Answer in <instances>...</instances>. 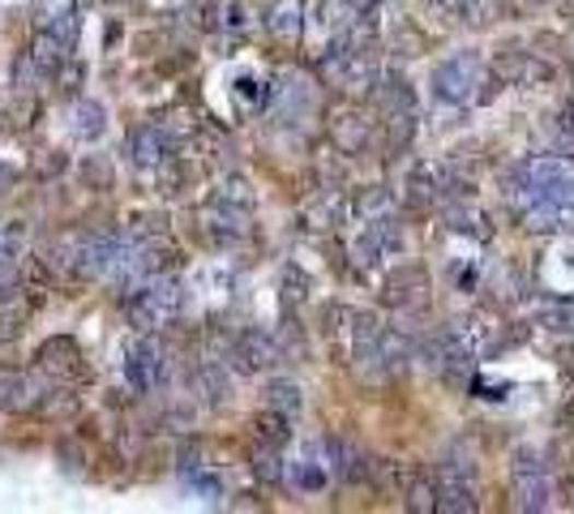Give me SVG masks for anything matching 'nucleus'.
Returning <instances> with one entry per match:
<instances>
[{
	"label": "nucleus",
	"instance_id": "f257e3e1",
	"mask_svg": "<svg viewBox=\"0 0 574 514\" xmlns=\"http://www.w3.org/2000/svg\"><path fill=\"white\" fill-rule=\"evenodd\" d=\"M185 301H189V288H185V279H180L176 270L151 274V279H142L133 292H125V317H129L133 330L155 335V330L172 326V322L180 317Z\"/></svg>",
	"mask_w": 574,
	"mask_h": 514
},
{
	"label": "nucleus",
	"instance_id": "f03ea898",
	"mask_svg": "<svg viewBox=\"0 0 574 514\" xmlns=\"http://www.w3.org/2000/svg\"><path fill=\"white\" fill-rule=\"evenodd\" d=\"M553 502V480H549V463L540 451L519 446L515 459H511V506L523 514L531 511H549Z\"/></svg>",
	"mask_w": 574,
	"mask_h": 514
},
{
	"label": "nucleus",
	"instance_id": "7ed1b4c3",
	"mask_svg": "<svg viewBox=\"0 0 574 514\" xmlns=\"http://www.w3.org/2000/svg\"><path fill=\"white\" fill-rule=\"evenodd\" d=\"M480 86H484V65L476 51H459L433 69V95L442 103L464 107V103L480 100Z\"/></svg>",
	"mask_w": 574,
	"mask_h": 514
},
{
	"label": "nucleus",
	"instance_id": "20e7f679",
	"mask_svg": "<svg viewBox=\"0 0 574 514\" xmlns=\"http://www.w3.org/2000/svg\"><path fill=\"white\" fill-rule=\"evenodd\" d=\"M523 176L531 180V189L540 198L558 206L562 227H574V163L571 159H531L523 167Z\"/></svg>",
	"mask_w": 574,
	"mask_h": 514
},
{
	"label": "nucleus",
	"instance_id": "39448f33",
	"mask_svg": "<svg viewBox=\"0 0 574 514\" xmlns=\"http://www.w3.org/2000/svg\"><path fill=\"white\" fill-rule=\"evenodd\" d=\"M35 369H39L48 382H60V386H82V382H91L86 352H82L73 339H65V335L48 339V343L35 352Z\"/></svg>",
	"mask_w": 574,
	"mask_h": 514
},
{
	"label": "nucleus",
	"instance_id": "423d86ee",
	"mask_svg": "<svg viewBox=\"0 0 574 514\" xmlns=\"http://www.w3.org/2000/svg\"><path fill=\"white\" fill-rule=\"evenodd\" d=\"M493 73H497V82H506V86H544V82H553L562 69H558V60H544L540 51L502 48L497 60H493Z\"/></svg>",
	"mask_w": 574,
	"mask_h": 514
},
{
	"label": "nucleus",
	"instance_id": "0eeeda50",
	"mask_svg": "<svg viewBox=\"0 0 574 514\" xmlns=\"http://www.w3.org/2000/svg\"><path fill=\"white\" fill-rule=\"evenodd\" d=\"M125 377H129V386L138 390V395H151L159 386V377H163V348L155 343V335H133L129 343H125Z\"/></svg>",
	"mask_w": 574,
	"mask_h": 514
},
{
	"label": "nucleus",
	"instance_id": "6e6552de",
	"mask_svg": "<svg viewBox=\"0 0 574 514\" xmlns=\"http://www.w3.org/2000/svg\"><path fill=\"white\" fill-rule=\"evenodd\" d=\"M279 357H283L279 339H274V335H266V330H258V326L241 330V335L232 339V348H227V360H232V369H236V373H261V369L279 364Z\"/></svg>",
	"mask_w": 574,
	"mask_h": 514
},
{
	"label": "nucleus",
	"instance_id": "1a4fd4ad",
	"mask_svg": "<svg viewBox=\"0 0 574 514\" xmlns=\"http://www.w3.org/2000/svg\"><path fill=\"white\" fill-rule=\"evenodd\" d=\"M326 138L339 154H365L373 142V120L356 107H339L330 120H326Z\"/></svg>",
	"mask_w": 574,
	"mask_h": 514
},
{
	"label": "nucleus",
	"instance_id": "9d476101",
	"mask_svg": "<svg viewBox=\"0 0 574 514\" xmlns=\"http://www.w3.org/2000/svg\"><path fill=\"white\" fill-rule=\"evenodd\" d=\"M207 236L214 245H241L249 236V210L245 206H227V202H214L210 198L207 206Z\"/></svg>",
	"mask_w": 574,
	"mask_h": 514
},
{
	"label": "nucleus",
	"instance_id": "9b49d317",
	"mask_svg": "<svg viewBox=\"0 0 574 514\" xmlns=\"http://www.w3.org/2000/svg\"><path fill=\"white\" fill-rule=\"evenodd\" d=\"M48 377L39 373H0V411H31L44 404V395H48V386H44Z\"/></svg>",
	"mask_w": 574,
	"mask_h": 514
},
{
	"label": "nucleus",
	"instance_id": "f8f14e48",
	"mask_svg": "<svg viewBox=\"0 0 574 514\" xmlns=\"http://www.w3.org/2000/svg\"><path fill=\"white\" fill-rule=\"evenodd\" d=\"M382 301L390 308H420L429 301V274L420 266H399L386 288H382Z\"/></svg>",
	"mask_w": 574,
	"mask_h": 514
},
{
	"label": "nucleus",
	"instance_id": "ddd939ff",
	"mask_svg": "<svg viewBox=\"0 0 574 514\" xmlns=\"http://www.w3.org/2000/svg\"><path fill=\"white\" fill-rule=\"evenodd\" d=\"M167 154H172V142H167V133L155 125H138V129H129V163L133 167H142V172H155L167 163Z\"/></svg>",
	"mask_w": 574,
	"mask_h": 514
},
{
	"label": "nucleus",
	"instance_id": "4468645a",
	"mask_svg": "<svg viewBox=\"0 0 574 514\" xmlns=\"http://www.w3.org/2000/svg\"><path fill=\"white\" fill-rule=\"evenodd\" d=\"M266 31L279 44H301V35H305V0H270Z\"/></svg>",
	"mask_w": 574,
	"mask_h": 514
},
{
	"label": "nucleus",
	"instance_id": "2eb2a0df",
	"mask_svg": "<svg viewBox=\"0 0 574 514\" xmlns=\"http://www.w3.org/2000/svg\"><path fill=\"white\" fill-rule=\"evenodd\" d=\"M31 313H35L31 292H4L0 296V343H17L31 326Z\"/></svg>",
	"mask_w": 574,
	"mask_h": 514
},
{
	"label": "nucleus",
	"instance_id": "dca6fc26",
	"mask_svg": "<svg viewBox=\"0 0 574 514\" xmlns=\"http://www.w3.org/2000/svg\"><path fill=\"white\" fill-rule=\"evenodd\" d=\"M39 26L52 31L56 39H65L69 48L78 44V0H35Z\"/></svg>",
	"mask_w": 574,
	"mask_h": 514
},
{
	"label": "nucleus",
	"instance_id": "f3484780",
	"mask_svg": "<svg viewBox=\"0 0 574 514\" xmlns=\"http://www.w3.org/2000/svg\"><path fill=\"white\" fill-rule=\"evenodd\" d=\"M437 514H476V493L468 476L437 471Z\"/></svg>",
	"mask_w": 574,
	"mask_h": 514
},
{
	"label": "nucleus",
	"instance_id": "a211bd4d",
	"mask_svg": "<svg viewBox=\"0 0 574 514\" xmlns=\"http://www.w3.org/2000/svg\"><path fill=\"white\" fill-rule=\"evenodd\" d=\"M348 219V202H343V194H335V189H321L314 202L305 206V214H301V223L309 227V232H330V227H339Z\"/></svg>",
	"mask_w": 574,
	"mask_h": 514
},
{
	"label": "nucleus",
	"instance_id": "6ab92c4d",
	"mask_svg": "<svg viewBox=\"0 0 574 514\" xmlns=\"http://www.w3.org/2000/svg\"><path fill=\"white\" fill-rule=\"evenodd\" d=\"M69 129H73V138H82V142H99L107 133V107L99 100H73V107H69Z\"/></svg>",
	"mask_w": 574,
	"mask_h": 514
},
{
	"label": "nucleus",
	"instance_id": "aec40b11",
	"mask_svg": "<svg viewBox=\"0 0 574 514\" xmlns=\"http://www.w3.org/2000/svg\"><path fill=\"white\" fill-rule=\"evenodd\" d=\"M417 348H420V339L412 330L386 326V330H382V364H386V373L408 369V360H417Z\"/></svg>",
	"mask_w": 574,
	"mask_h": 514
},
{
	"label": "nucleus",
	"instance_id": "412c9836",
	"mask_svg": "<svg viewBox=\"0 0 574 514\" xmlns=\"http://www.w3.org/2000/svg\"><path fill=\"white\" fill-rule=\"evenodd\" d=\"M69 56H73V48H69L65 39H56L52 31H44V26L35 31V39H31V60H35V69H39L44 78H52Z\"/></svg>",
	"mask_w": 574,
	"mask_h": 514
},
{
	"label": "nucleus",
	"instance_id": "4be33fe9",
	"mask_svg": "<svg viewBox=\"0 0 574 514\" xmlns=\"http://www.w3.org/2000/svg\"><path fill=\"white\" fill-rule=\"evenodd\" d=\"M403 506L412 514L437 511V480L424 471H403Z\"/></svg>",
	"mask_w": 574,
	"mask_h": 514
},
{
	"label": "nucleus",
	"instance_id": "5701e85b",
	"mask_svg": "<svg viewBox=\"0 0 574 514\" xmlns=\"http://www.w3.org/2000/svg\"><path fill=\"white\" fill-rule=\"evenodd\" d=\"M368 0H321V22L339 35V31H352L356 22H365L368 17Z\"/></svg>",
	"mask_w": 574,
	"mask_h": 514
},
{
	"label": "nucleus",
	"instance_id": "b1692460",
	"mask_svg": "<svg viewBox=\"0 0 574 514\" xmlns=\"http://www.w3.org/2000/svg\"><path fill=\"white\" fill-rule=\"evenodd\" d=\"M194 386H198V395L207 399L210 408H219V404H227V395H232V386H227V373H223V364H198V373H194Z\"/></svg>",
	"mask_w": 574,
	"mask_h": 514
},
{
	"label": "nucleus",
	"instance_id": "393cba45",
	"mask_svg": "<svg viewBox=\"0 0 574 514\" xmlns=\"http://www.w3.org/2000/svg\"><path fill=\"white\" fill-rule=\"evenodd\" d=\"M373 100L382 107V116L386 112H417V95H412V86L403 78H382L377 91H373Z\"/></svg>",
	"mask_w": 574,
	"mask_h": 514
},
{
	"label": "nucleus",
	"instance_id": "a878e982",
	"mask_svg": "<svg viewBox=\"0 0 574 514\" xmlns=\"http://www.w3.org/2000/svg\"><path fill=\"white\" fill-rule=\"evenodd\" d=\"M214 202H227V206H245V210H254L258 202V194H254V185L241 176V172H223L219 180H214V194H210Z\"/></svg>",
	"mask_w": 574,
	"mask_h": 514
},
{
	"label": "nucleus",
	"instance_id": "bb28decb",
	"mask_svg": "<svg viewBox=\"0 0 574 514\" xmlns=\"http://www.w3.org/2000/svg\"><path fill=\"white\" fill-rule=\"evenodd\" d=\"M261 404L274 411H288V416H296V411L305 408V395H301V386L292 382V377H274V382H266V390H261Z\"/></svg>",
	"mask_w": 574,
	"mask_h": 514
},
{
	"label": "nucleus",
	"instance_id": "cd10ccee",
	"mask_svg": "<svg viewBox=\"0 0 574 514\" xmlns=\"http://www.w3.org/2000/svg\"><path fill=\"white\" fill-rule=\"evenodd\" d=\"M249 467H254V476H258L261 484H283V476H288L279 446H270V442H258L249 451Z\"/></svg>",
	"mask_w": 574,
	"mask_h": 514
},
{
	"label": "nucleus",
	"instance_id": "c85d7f7f",
	"mask_svg": "<svg viewBox=\"0 0 574 514\" xmlns=\"http://www.w3.org/2000/svg\"><path fill=\"white\" fill-rule=\"evenodd\" d=\"M254 433H258V442H270V446H288L292 442V416L288 411H274V408H266L254 420Z\"/></svg>",
	"mask_w": 574,
	"mask_h": 514
},
{
	"label": "nucleus",
	"instance_id": "c756f323",
	"mask_svg": "<svg viewBox=\"0 0 574 514\" xmlns=\"http://www.w3.org/2000/svg\"><path fill=\"white\" fill-rule=\"evenodd\" d=\"M417 112H386V154H399L412 147Z\"/></svg>",
	"mask_w": 574,
	"mask_h": 514
},
{
	"label": "nucleus",
	"instance_id": "7c9ffc66",
	"mask_svg": "<svg viewBox=\"0 0 574 514\" xmlns=\"http://www.w3.org/2000/svg\"><path fill=\"white\" fill-rule=\"evenodd\" d=\"M17 261H22V227H4L0 232V288L13 283Z\"/></svg>",
	"mask_w": 574,
	"mask_h": 514
},
{
	"label": "nucleus",
	"instance_id": "2f4dec72",
	"mask_svg": "<svg viewBox=\"0 0 574 514\" xmlns=\"http://www.w3.org/2000/svg\"><path fill=\"white\" fill-rule=\"evenodd\" d=\"M279 288H283L279 296H283V308H288V313H292V308H301L305 301H309V274H305L301 266H288V270H283V283H279Z\"/></svg>",
	"mask_w": 574,
	"mask_h": 514
},
{
	"label": "nucleus",
	"instance_id": "473e14b6",
	"mask_svg": "<svg viewBox=\"0 0 574 514\" xmlns=\"http://www.w3.org/2000/svg\"><path fill=\"white\" fill-rule=\"evenodd\" d=\"M352 210H356L365 223H368V219H382V214H390V189H386V185H368V189H361V194H356Z\"/></svg>",
	"mask_w": 574,
	"mask_h": 514
},
{
	"label": "nucleus",
	"instance_id": "72a5a7b5",
	"mask_svg": "<svg viewBox=\"0 0 574 514\" xmlns=\"http://www.w3.org/2000/svg\"><path fill=\"white\" fill-rule=\"evenodd\" d=\"M232 100H236V107L249 116V112H258L261 100H266V86H261L254 73H241V78L232 82Z\"/></svg>",
	"mask_w": 574,
	"mask_h": 514
},
{
	"label": "nucleus",
	"instance_id": "f704fd0d",
	"mask_svg": "<svg viewBox=\"0 0 574 514\" xmlns=\"http://www.w3.org/2000/svg\"><path fill=\"white\" fill-rule=\"evenodd\" d=\"M82 78H86V65L78 60V56H69L60 69L52 73L56 91H65V95H78V86H82Z\"/></svg>",
	"mask_w": 574,
	"mask_h": 514
},
{
	"label": "nucleus",
	"instance_id": "c9c22d12",
	"mask_svg": "<svg viewBox=\"0 0 574 514\" xmlns=\"http://www.w3.org/2000/svg\"><path fill=\"white\" fill-rule=\"evenodd\" d=\"M326 476H330V463H317V459L296 463V489H305V493H317V489L326 484Z\"/></svg>",
	"mask_w": 574,
	"mask_h": 514
},
{
	"label": "nucleus",
	"instance_id": "e433bc0d",
	"mask_svg": "<svg viewBox=\"0 0 574 514\" xmlns=\"http://www.w3.org/2000/svg\"><path fill=\"white\" fill-rule=\"evenodd\" d=\"M125 236H133V241L167 236V219H163V214H133V223H129V232H125Z\"/></svg>",
	"mask_w": 574,
	"mask_h": 514
},
{
	"label": "nucleus",
	"instance_id": "4c0bfd02",
	"mask_svg": "<svg viewBox=\"0 0 574 514\" xmlns=\"http://www.w3.org/2000/svg\"><path fill=\"white\" fill-rule=\"evenodd\" d=\"M446 22H464L471 9H476V0H429Z\"/></svg>",
	"mask_w": 574,
	"mask_h": 514
},
{
	"label": "nucleus",
	"instance_id": "58836bf2",
	"mask_svg": "<svg viewBox=\"0 0 574 514\" xmlns=\"http://www.w3.org/2000/svg\"><path fill=\"white\" fill-rule=\"evenodd\" d=\"M558 138L566 151H574V100L562 103V112H558Z\"/></svg>",
	"mask_w": 574,
	"mask_h": 514
},
{
	"label": "nucleus",
	"instance_id": "ea45409f",
	"mask_svg": "<svg viewBox=\"0 0 574 514\" xmlns=\"http://www.w3.org/2000/svg\"><path fill=\"white\" fill-rule=\"evenodd\" d=\"M13 180H17V167L0 154V194H4V189H13Z\"/></svg>",
	"mask_w": 574,
	"mask_h": 514
},
{
	"label": "nucleus",
	"instance_id": "a19ab883",
	"mask_svg": "<svg viewBox=\"0 0 574 514\" xmlns=\"http://www.w3.org/2000/svg\"><path fill=\"white\" fill-rule=\"evenodd\" d=\"M60 167H65V159L52 151V159H39V163H35V176H52V172H60Z\"/></svg>",
	"mask_w": 574,
	"mask_h": 514
},
{
	"label": "nucleus",
	"instance_id": "79ce46f5",
	"mask_svg": "<svg viewBox=\"0 0 574 514\" xmlns=\"http://www.w3.org/2000/svg\"><path fill=\"white\" fill-rule=\"evenodd\" d=\"M558 364H562V373H566V377H574V348H566V352L558 357Z\"/></svg>",
	"mask_w": 574,
	"mask_h": 514
},
{
	"label": "nucleus",
	"instance_id": "37998d69",
	"mask_svg": "<svg viewBox=\"0 0 574 514\" xmlns=\"http://www.w3.org/2000/svg\"><path fill=\"white\" fill-rule=\"evenodd\" d=\"M566 416H571V424H574V399H571V408H566Z\"/></svg>",
	"mask_w": 574,
	"mask_h": 514
},
{
	"label": "nucleus",
	"instance_id": "c03bdc74",
	"mask_svg": "<svg viewBox=\"0 0 574 514\" xmlns=\"http://www.w3.org/2000/svg\"><path fill=\"white\" fill-rule=\"evenodd\" d=\"M368 4H382V0H368Z\"/></svg>",
	"mask_w": 574,
	"mask_h": 514
}]
</instances>
